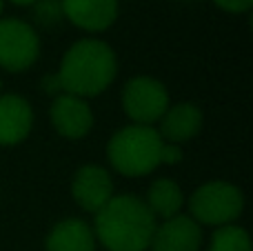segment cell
I'll return each mask as SVG.
<instances>
[{
  "label": "cell",
  "mask_w": 253,
  "mask_h": 251,
  "mask_svg": "<svg viewBox=\"0 0 253 251\" xmlns=\"http://www.w3.org/2000/svg\"><path fill=\"white\" fill-rule=\"evenodd\" d=\"M13 4H20V7H27V4H34V2H38V0H11Z\"/></svg>",
  "instance_id": "cell-20"
},
{
  "label": "cell",
  "mask_w": 253,
  "mask_h": 251,
  "mask_svg": "<svg viewBox=\"0 0 253 251\" xmlns=\"http://www.w3.org/2000/svg\"><path fill=\"white\" fill-rule=\"evenodd\" d=\"M156 231V216L133 194L114 196L96 213V236L109 251H144Z\"/></svg>",
  "instance_id": "cell-1"
},
{
  "label": "cell",
  "mask_w": 253,
  "mask_h": 251,
  "mask_svg": "<svg viewBox=\"0 0 253 251\" xmlns=\"http://www.w3.org/2000/svg\"><path fill=\"white\" fill-rule=\"evenodd\" d=\"M123 107H125V114L133 123L151 127L169 109V93H167L165 84L158 83L156 78L138 76V78L129 80L125 84Z\"/></svg>",
  "instance_id": "cell-5"
},
{
  "label": "cell",
  "mask_w": 253,
  "mask_h": 251,
  "mask_svg": "<svg viewBox=\"0 0 253 251\" xmlns=\"http://www.w3.org/2000/svg\"><path fill=\"white\" fill-rule=\"evenodd\" d=\"M71 196L84 211L98 213L114 198V182L109 171L98 165H87L78 169L71 182Z\"/></svg>",
  "instance_id": "cell-7"
},
{
  "label": "cell",
  "mask_w": 253,
  "mask_h": 251,
  "mask_svg": "<svg viewBox=\"0 0 253 251\" xmlns=\"http://www.w3.org/2000/svg\"><path fill=\"white\" fill-rule=\"evenodd\" d=\"M40 42L34 27L18 18L0 20V67L7 71H25L36 62Z\"/></svg>",
  "instance_id": "cell-6"
},
{
  "label": "cell",
  "mask_w": 253,
  "mask_h": 251,
  "mask_svg": "<svg viewBox=\"0 0 253 251\" xmlns=\"http://www.w3.org/2000/svg\"><path fill=\"white\" fill-rule=\"evenodd\" d=\"M162 138L149 125H129L109 140L107 156L123 176H144L160 165Z\"/></svg>",
  "instance_id": "cell-3"
},
{
  "label": "cell",
  "mask_w": 253,
  "mask_h": 251,
  "mask_svg": "<svg viewBox=\"0 0 253 251\" xmlns=\"http://www.w3.org/2000/svg\"><path fill=\"white\" fill-rule=\"evenodd\" d=\"M42 89L47 93H56V96H60L62 93V87H60V80H58V74H49L42 78Z\"/></svg>",
  "instance_id": "cell-19"
},
{
  "label": "cell",
  "mask_w": 253,
  "mask_h": 251,
  "mask_svg": "<svg viewBox=\"0 0 253 251\" xmlns=\"http://www.w3.org/2000/svg\"><path fill=\"white\" fill-rule=\"evenodd\" d=\"M209 251H251V240L242 227L224 225L211 238Z\"/></svg>",
  "instance_id": "cell-15"
},
{
  "label": "cell",
  "mask_w": 253,
  "mask_h": 251,
  "mask_svg": "<svg viewBox=\"0 0 253 251\" xmlns=\"http://www.w3.org/2000/svg\"><path fill=\"white\" fill-rule=\"evenodd\" d=\"M182 160V147L180 145H171V142H162V149H160V165H175Z\"/></svg>",
  "instance_id": "cell-17"
},
{
  "label": "cell",
  "mask_w": 253,
  "mask_h": 251,
  "mask_svg": "<svg viewBox=\"0 0 253 251\" xmlns=\"http://www.w3.org/2000/svg\"><path fill=\"white\" fill-rule=\"evenodd\" d=\"M60 7L76 27L87 31H105L118 16V0H60Z\"/></svg>",
  "instance_id": "cell-10"
},
{
  "label": "cell",
  "mask_w": 253,
  "mask_h": 251,
  "mask_svg": "<svg viewBox=\"0 0 253 251\" xmlns=\"http://www.w3.org/2000/svg\"><path fill=\"white\" fill-rule=\"evenodd\" d=\"M60 13H62V7L58 0H40L36 4V18L38 22L42 25H53V22L60 20Z\"/></svg>",
  "instance_id": "cell-16"
},
{
  "label": "cell",
  "mask_w": 253,
  "mask_h": 251,
  "mask_svg": "<svg viewBox=\"0 0 253 251\" xmlns=\"http://www.w3.org/2000/svg\"><path fill=\"white\" fill-rule=\"evenodd\" d=\"M218 7H222L224 11H233V13H240V11H247L251 9L253 0H213Z\"/></svg>",
  "instance_id": "cell-18"
},
{
  "label": "cell",
  "mask_w": 253,
  "mask_h": 251,
  "mask_svg": "<svg viewBox=\"0 0 253 251\" xmlns=\"http://www.w3.org/2000/svg\"><path fill=\"white\" fill-rule=\"evenodd\" d=\"M202 111L193 102H180L165 111L160 118V138H167L171 145L187 142L200 131Z\"/></svg>",
  "instance_id": "cell-12"
},
{
  "label": "cell",
  "mask_w": 253,
  "mask_h": 251,
  "mask_svg": "<svg viewBox=\"0 0 253 251\" xmlns=\"http://www.w3.org/2000/svg\"><path fill=\"white\" fill-rule=\"evenodd\" d=\"M147 207L151 209L153 216H160L165 220L178 216L180 207H182V191L175 185L173 180L160 178L149 187V196H147Z\"/></svg>",
  "instance_id": "cell-14"
},
{
  "label": "cell",
  "mask_w": 253,
  "mask_h": 251,
  "mask_svg": "<svg viewBox=\"0 0 253 251\" xmlns=\"http://www.w3.org/2000/svg\"><path fill=\"white\" fill-rule=\"evenodd\" d=\"M51 123L56 131L65 138H84L93 127L91 107L78 96L60 93L51 105Z\"/></svg>",
  "instance_id": "cell-8"
},
{
  "label": "cell",
  "mask_w": 253,
  "mask_h": 251,
  "mask_svg": "<svg viewBox=\"0 0 253 251\" xmlns=\"http://www.w3.org/2000/svg\"><path fill=\"white\" fill-rule=\"evenodd\" d=\"M34 111L20 96H0V145L11 147L22 142L31 131Z\"/></svg>",
  "instance_id": "cell-11"
},
{
  "label": "cell",
  "mask_w": 253,
  "mask_h": 251,
  "mask_svg": "<svg viewBox=\"0 0 253 251\" xmlns=\"http://www.w3.org/2000/svg\"><path fill=\"white\" fill-rule=\"evenodd\" d=\"M62 93L69 96H98L116 78V53L102 40L84 38L71 44L56 71Z\"/></svg>",
  "instance_id": "cell-2"
},
{
  "label": "cell",
  "mask_w": 253,
  "mask_h": 251,
  "mask_svg": "<svg viewBox=\"0 0 253 251\" xmlns=\"http://www.w3.org/2000/svg\"><path fill=\"white\" fill-rule=\"evenodd\" d=\"M2 4H4V0H0V13H2Z\"/></svg>",
  "instance_id": "cell-21"
},
{
  "label": "cell",
  "mask_w": 253,
  "mask_h": 251,
  "mask_svg": "<svg viewBox=\"0 0 253 251\" xmlns=\"http://www.w3.org/2000/svg\"><path fill=\"white\" fill-rule=\"evenodd\" d=\"M0 84H2V83H0Z\"/></svg>",
  "instance_id": "cell-22"
},
{
  "label": "cell",
  "mask_w": 253,
  "mask_h": 251,
  "mask_svg": "<svg viewBox=\"0 0 253 251\" xmlns=\"http://www.w3.org/2000/svg\"><path fill=\"white\" fill-rule=\"evenodd\" d=\"M245 198L236 185L229 182H207L193 191L189 200V209L193 220L202 225H229L242 213Z\"/></svg>",
  "instance_id": "cell-4"
},
{
  "label": "cell",
  "mask_w": 253,
  "mask_h": 251,
  "mask_svg": "<svg viewBox=\"0 0 253 251\" xmlns=\"http://www.w3.org/2000/svg\"><path fill=\"white\" fill-rule=\"evenodd\" d=\"M47 251H96L91 227L80 218L58 222L47 238Z\"/></svg>",
  "instance_id": "cell-13"
},
{
  "label": "cell",
  "mask_w": 253,
  "mask_h": 251,
  "mask_svg": "<svg viewBox=\"0 0 253 251\" xmlns=\"http://www.w3.org/2000/svg\"><path fill=\"white\" fill-rule=\"evenodd\" d=\"M202 243L200 225L191 216H173L156 227L149 249L151 251H198Z\"/></svg>",
  "instance_id": "cell-9"
}]
</instances>
